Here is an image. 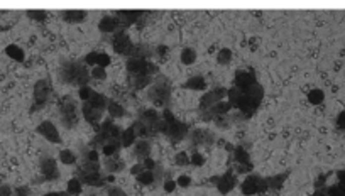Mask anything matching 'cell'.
I'll use <instances>...</instances> for the list:
<instances>
[{"label":"cell","instance_id":"63","mask_svg":"<svg viewBox=\"0 0 345 196\" xmlns=\"http://www.w3.org/2000/svg\"><path fill=\"white\" fill-rule=\"evenodd\" d=\"M166 52H168V48H166V46H159V48H158V54H159V56H164Z\"/></svg>","mask_w":345,"mask_h":196},{"label":"cell","instance_id":"58","mask_svg":"<svg viewBox=\"0 0 345 196\" xmlns=\"http://www.w3.org/2000/svg\"><path fill=\"white\" fill-rule=\"evenodd\" d=\"M337 127L345 130V112H340L339 117H337Z\"/></svg>","mask_w":345,"mask_h":196},{"label":"cell","instance_id":"42","mask_svg":"<svg viewBox=\"0 0 345 196\" xmlns=\"http://www.w3.org/2000/svg\"><path fill=\"white\" fill-rule=\"evenodd\" d=\"M26 15L31 20H34V22H44L48 19V12L44 10H27Z\"/></svg>","mask_w":345,"mask_h":196},{"label":"cell","instance_id":"37","mask_svg":"<svg viewBox=\"0 0 345 196\" xmlns=\"http://www.w3.org/2000/svg\"><path fill=\"white\" fill-rule=\"evenodd\" d=\"M179 59H181V63L184 64V66H191V64L196 61V51L193 48H184L181 51Z\"/></svg>","mask_w":345,"mask_h":196},{"label":"cell","instance_id":"1","mask_svg":"<svg viewBox=\"0 0 345 196\" xmlns=\"http://www.w3.org/2000/svg\"><path fill=\"white\" fill-rule=\"evenodd\" d=\"M90 78H92V75H90L88 66H86L83 61H66L59 68L61 83H68L73 85V87L81 88L88 85Z\"/></svg>","mask_w":345,"mask_h":196},{"label":"cell","instance_id":"51","mask_svg":"<svg viewBox=\"0 0 345 196\" xmlns=\"http://www.w3.org/2000/svg\"><path fill=\"white\" fill-rule=\"evenodd\" d=\"M161 118H163V120H166L168 122V124H171V122H174L176 120V117H174V113H172L171 112V110L170 108H164L163 110V113H161Z\"/></svg>","mask_w":345,"mask_h":196},{"label":"cell","instance_id":"30","mask_svg":"<svg viewBox=\"0 0 345 196\" xmlns=\"http://www.w3.org/2000/svg\"><path fill=\"white\" fill-rule=\"evenodd\" d=\"M120 141H109L107 144L102 146V154H104L105 157H112L115 156V154L120 152Z\"/></svg>","mask_w":345,"mask_h":196},{"label":"cell","instance_id":"29","mask_svg":"<svg viewBox=\"0 0 345 196\" xmlns=\"http://www.w3.org/2000/svg\"><path fill=\"white\" fill-rule=\"evenodd\" d=\"M153 54L151 49L147 46H132V49L129 51L127 58H137V59H149V56Z\"/></svg>","mask_w":345,"mask_h":196},{"label":"cell","instance_id":"17","mask_svg":"<svg viewBox=\"0 0 345 196\" xmlns=\"http://www.w3.org/2000/svg\"><path fill=\"white\" fill-rule=\"evenodd\" d=\"M137 118L141 122H144V124H147L149 127H153V129H156V125L161 122V115H159V112L156 108H142V110H139Z\"/></svg>","mask_w":345,"mask_h":196},{"label":"cell","instance_id":"7","mask_svg":"<svg viewBox=\"0 0 345 196\" xmlns=\"http://www.w3.org/2000/svg\"><path fill=\"white\" fill-rule=\"evenodd\" d=\"M190 137V142L193 147H198V146H212L215 142V132L212 129H193L190 130L188 134Z\"/></svg>","mask_w":345,"mask_h":196},{"label":"cell","instance_id":"50","mask_svg":"<svg viewBox=\"0 0 345 196\" xmlns=\"http://www.w3.org/2000/svg\"><path fill=\"white\" fill-rule=\"evenodd\" d=\"M107 196H127V193L118 186H110L109 191H107Z\"/></svg>","mask_w":345,"mask_h":196},{"label":"cell","instance_id":"43","mask_svg":"<svg viewBox=\"0 0 345 196\" xmlns=\"http://www.w3.org/2000/svg\"><path fill=\"white\" fill-rule=\"evenodd\" d=\"M174 164L179 166V167H184V166L191 164V162H190V154H188L186 150H181V152H178L174 156Z\"/></svg>","mask_w":345,"mask_h":196},{"label":"cell","instance_id":"59","mask_svg":"<svg viewBox=\"0 0 345 196\" xmlns=\"http://www.w3.org/2000/svg\"><path fill=\"white\" fill-rule=\"evenodd\" d=\"M337 178H339V188L345 190V171H337Z\"/></svg>","mask_w":345,"mask_h":196},{"label":"cell","instance_id":"31","mask_svg":"<svg viewBox=\"0 0 345 196\" xmlns=\"http://www.w3.org/2000/svg\"><path fill=\"white\" fill-rule=\"evenodd\" d=\"M107 112H109L110 118H122L125 115V108L122 107L118 101L115 100H110L109 101V107H107Z\"/></svg>","mask_w":345,"mask_h":196},{"label":"cell","instance_id":"8","mask_svg":"<svg viewBox=\"0 0 345 196\" xmlns=\"http://www.w3.org/2000/svg\"><path fill=\"white\" fill-rule=\"evenodd\" d=\"M225 97H227V88H217V90H212V92L203 93V97L200 98V112L212 108L215 103L225 100Z\"/></svg>","mask_w":345,"mask_h":196},{"label":"cell","instance_id":"60","mask_svg":"<svg viewBox=\"0 0 345 196\" xmlns=\"http://www.w3.org/2000/svg\"><path fill=\"white\" fill-rule=\"evenodd\" d=\"M29 193H31L29 186H19L17 190H15V195L17 196H29Z\"/></svg>","mask_w":345,"mask_h":196},{"label":"cell","instance_id":"9","mask_svg":"<svg viewBox=\"0 0 345 196\" xmlns=\"http://www.w3.org/2000/svg\"><path fill=\"white\" fill-rule=\"evenodd\" d=\"M36 132H38L39 136H43L48 142H51V144H61L59 130L56 129V125L53 124L51 120L41 122L38 127H36Z\"/></svg>","mask_w":345,"mask_h":196},{"label":"cell","instance_id":"19","mask_svg":"<svg viewBox=\"0 0 345 196\" xmlns=\"http://www.w3.org/2000/svg\"><path fill=\"white\" fill-rule=\"evenodd\" d=\"M104 167H105V173L117 174V173H122V171L125 169V162L118 157V154H115V156H112V157H105Z\"/></svg>","mask_w":345,"mask_h":196},{"label":"cell","instance_id":"38","mask_svg":"<svg viewBox=\"0 0 345 196\" xmlns=\"http://www.w3.org/2000/svg\"><path fill=\"white\" fill-rule=\"evenodd\" d=\"M135 179H137V183L139 185H142V186H151V185H154L156 183V178H154V171H142L141 174H137L135 176Z\"/></svg>","mask_w":345,"mask_h":196},{"label":"cell","instance_id":"2","mask_svg":"<svg viewBox=\"0 0 345 196\" xmlns=\"http://www.w3.org/2000/svg\"><path fill=\"white\" fill-rule=\"evenodd\" d=\"M147 98L151 103H154L156 107L166 108V105L171 101V85L164 76H159L158 80L153 81L149 88H147Z\"/></svg>","mask_w":345,"mask_h":196},{"label":"cell","instance_id":"13","mask_svg":"<svg viewBox=\"0 0 345 196\" xmlns=\"http://www.w3.org/2000/svg\"><path fill=\"white\" fill-rule=\"evenodd\" d=\"M144 15V12L141 10H120V12H115L114 17L117 19L118 26L120 27H127V26H132V24L139 22Z\"/></svg>","mask_w":345,"mask_h":196},{"label":"cell","instance_id":"20","mask_svg":"<svg viewBox=\"0 0 345 196\" xmlns=\"http://www.w3.org/2000/svg\"><path fill=\"white\" fill-rule=\"evenodd\" d=\"M118 22L117 19L114 17V15H105V17L100 19V22H98V31L102 32V34H112V32H117L118 29Z\"/></svg>","mask_w":345,"mask_h":196},{"label":"cell","instance_id":"47","mask_svg":"<svg viewBox=\"0 0 345 196\" xmlns=\"http://www.w3.org/2000/svg\"><path fill=\"white\" fill-rule=\"evenodd\" d=\"M97 59H98V52L97 51H92V52H88V54H86L85 58H83V63L86 64V66L95 68L97 66Z\"/></svg>","mask_w":345,"mask_h":196},{"label":"cell","instance_id":"24","mask_svg":"<svg viewBox=\"0 0 345 196\" xmlns=\"http://www.w3.org/2000/svg\"><path fill=\"white\" fill-rule=\"evenodd\" d=\"M183 88L184 90H193V92H205V90H207V81H205L203 76L195 75V76H191L190 80L184 81Z\"/></svg>","mask_w":345,"mask_h":196},{"label":"cell","instance_id":"45","mask_svg":"<svg viewBox=\"0 0 345 196\" xmlns=\"http://www.w3.org/2000/svg\"><path fill=\"white\" fill-rule=\"evenodd\" d=\"M93 95V90L86 85V87H81V88H78V97H80V100L81 101H88L90 100V97Z\"/></svg>","mask_w":345,"mask_h":196},{"label":"cell","instance_id":"26","mask_svg":"<svg viewBox=\"0 0 345 196\" xmlns=\"http://www.w3.org/2000/svg\"><path fill=\"white\" fill-rule=\"evenodd\" d=\"M63 19H64V22H68V24H80L86 19V12L85 10H66V12H63Z\"/></svg>","mask_w":345,"mask_h":196},{"label":"cell","instance_id":"57","mask_svg":"<svg viewBox=\"0 0 345 196\" xmlns=\"http://www.w3.org/2000/svg\"><path fill=\"white\" fill-rule=\"evenodd\" d=\"M142 171H146V169H144V166H142V162L134 164L132 167H130V174H132V176H137V174H141Z\"/></svg>","mask_w":345,"mask_h":196},{"label":"cell","instance_id":"21","mask_svg":"<svg viewBox=\"0 0 345 196\" xmlns=\"http://www.w3.org/2000/svg\"><path fill=\"white\" fill-rule=\"evenodd\" d=\"M81 113H83L85 120L88 122L90 125H97L98 122L102 120V115H104V112H100V110L90 107L88 103H83V107H81Z\"/></svg>","mask_w":345,"mask_h":196},{"label":"cell","instance_id":"35","mask_svg":"<svg viewBox=\"0 0 345 196\" xmlns=\"http://www.w3.org/2000/svg\"><path fill=\"white\" fill-rule=\"evenodd\" d=\"M135 141H137V136H135V132H134L132 127L122 130V137H120V144H122V147H132Z\"/></svg>","mask_w":345,"mask_h":196},{"label":"cell","instance_id":"23","mask_svg":"<svg viewBox=\"0 0 345 196\" xmlns=\"http://www.w3.org/2000/svg\"><path fill=\"white\" fill-rule=\"evenodd\" d=\"M109 98H107L104 93H98V92H93V95L90 97L88 101H83V103H88L90 107L100 110V112H105L107 107H109Z\"/></svg>","mask_w":345,"mask_h":196},{"label":"cell","instance_id":"15","mask_svg":"<svg viewBox=\"0 0 345 196\" xmlns=\"http://www.w3.org/2000/svg\"><path fill=\"white\" fill-rule=\"evenodd\" d=\"M254 83H257L254 73L244 71V69H237V71H235V78H233V87H235V88H239V90L244 92V90L252 87Z\"/></svg>","mask_w":345,"mask_h":196},{"label":"cell","instance_id":"4","mask_svg":"<svg viewBox=\"0 0 345 196\" xmlns=\"http://www.w3.org/2000/svg\"><path fill=\"white\" fill-rule=\"evenodd\" d=\"M125 69L129 75H141V73H144V75H149L153 78L159 73V68L154 63H151L149 59H137V58H127Z\"/></svg>","mask_w":345,"mask_h":196},{"label":"cell","instance_id":"12","mask_svg":"<svg viewBox=\"0 0 345 196\" xmlns=\"http://www.w3.org/2000/svg\"><path fill=\"white\" fill-rule=\"evenodd\" d=\"M132 41H130L129 34L124 31H118L115 32L114 39H112V48H114V52H117V54H124L127 56L129 54V51L132 49Z\"/></svg>","mask_w":345,"mask_h":196},{"label":"cell","instance_id":"5","mask_svg":"<svg viewBox=\"0 0 345 196\" xmlns=\"http://www.w3.org/2000/svg\"><path fill=\"white\" fill-rule=\"evenodd\" d=\"M49 95H51V87L46 80H39L36 81L34 85V92H32V107H31V113L38 112V110L44 108L49 100Z\"/></svg>","mask_w":345,"mask_h":196},{"label":"cell","instance_id":"25","mask_svg":"<svg viewBox=\"0 0 345 196\" xmlns=\"http://www.w3.org/2000/svg\"><path fill=\"white\" fill-rule=\"evenodd\" d=\"M288 176H289V171H285L283 174H274V176L264 178L266 186H268V190H281Z\"/></svg>","mask_w":345,"mask_h":196},{"label":"cell","instance_id":"10","mask_svg":"<svg viewBox=\"0 0 345 196\" xmlns=\"http://www.w3.org/2000/svg\"><path fill=\"white\" fill-rule=\"evenodd\" d=\"M39 169L43 174L44 181H56L59 178V169H58V162L53 157H41Z\"/></svg>","mask_w":345,"mask_h":196},{"label":"cell","instance_id":"27","mask_svg":"<svg viewBox=\"0 0 345 196\" xmlns=\"http://www.w3.org/2000/svg\"><path fill=\"white\" fill-rule=\"evenodd\" d=\"M97 173H102V167H100L98 162L85 161L83 164L78 167V176H86V174H97Z\"/></svg>","mask_w":345,"mask_h":196},{"label":"cell","instance_id":"44","mask_svg":"<svg viewBox=\"0 0 345 196\" xmlns=\"http://www.w3.org/2000/svg\"><path fill=\"white\" fill-rule=\"evenodd\" d=\"M110 64H112V59H110V56L107 54V52H98V59H97V66L100 68H109Z\"/></svg>","mask_w":345,"mask_h":196},{"label":"cell","instance_id":"33","mask_svg":"<svg viewBox=\"0 0 345 196\" xmlns=\"http://www.w3.org/2000/svg\"><path fill=\"white\" fill-rule=\"evenodd\" d=\"M5 54L9 56V58L19 61V63H22L24 59H26V54H24V49H20L19 46H15V44H9V46L5 48Z\"/></svg>","mask_w":345,"mask_h":196},{"label":"cell","instance_id":"32","mask_svg":"<svg viewBox=\"0 0 345 196\" xmlns=\"http://www.w3.org/2000/svg\"><path fill=\"white\" fill-rule=\"evenodd\" d=\"M208 110H210V112H212L213 115H215V118H217V117H222V115H227L230 110H232V105L229 103V100H227V101L222 100V101H219V103H215L212 108H208Z\"/></svg>","mask_w":345,"mask_h":196},{"label":"cell","instance_id":"40","mask_svg":"<svg viewBox=\"0 0 345 196\" xmlns=\"http://www.w3.org/2000/svg\"><path fill=\"white\" fill-rule=\"evenodd\" d=\"M59 161L63 162L64 166H73V164H76V156H75V152H73V150L64 149V150H61V152H59Z\"/></svg>","mask_w":345,"mask_h":196},{"label":"cell","instance_id":"34","mask_svg":"<svg viewBox=\"0 0 345 196\" xmlns=\"http://www.w3.org/2000/svg\"><path fill=\"white\" fill-rule=\"evenodd\" d=\"M81 191H83V183L80 181L78 178H71L66 185V193L71 196H80Z\"/></svg>","mask_w":345,"mask_h":196},{"label":"cell","instance_id":"14","mask_svg":"<svg viewBox=\"0 0 345 196\" xmlns=\"http://www.w3.org/2000/svg\"><path fill=\"white\" fill-rule=\"evenodd\" d=\"M215 186L220 195H229L230 191L237 186V178H235V174L232 173V169L227 171L225 174H222V176H219V181H217Z\"/></svg>","mask_w":345,"mask_h":196},{"label":"cell","instance_id":"55","mask_svg":"<svg viewBox=\"0 0 345 196\" xmlns=\"http://www.w3.org/2000/svg\"><path fill=\"white\" fill-rule=\"evenodd\" d=\"M158 162L154 161V159H151V157H146L142 161V166H144V169H147V171H154V167Z\"/></svg>","mask_w":345,"mask_h":196},{"label":"cell","instance_id":"28","mask_svg":"<svg viewBox=\"0 0 345 196\" xmlns=\"http://www.w3.org/2000/svg\"><path fill=\"white\" fill-rule=\"evenodd\" d=\"M244 93L249 98H252L254 101H257V103H261L262 98H264V88H262V85H259V83H254L250 88L244 90Z\"/></svg>","mask_w":345,"mask_h":196},{"label":"cell","instance_id":"62","mask_svg":"<svg viewBox=\"0 0 345 196\" xmlns=\"http://www.w3.org/2000/svg\"><path fill=\"white\" fill-rule=\"evenodd\" d=\"M44 196H69V195L64 193V191H51V193H46Z\"/></svg>","mask_w":345,"mask_h":196},{"label":"cell","instance_id":"22","mask_svg":"<svg viewBox=\"0 0 345 196\" xmlns=\"http://www.w3.org/2000/svg\"><path fill=\"white\" fill-rule=\"evenodd\" d=\"M130 127L134 129L135 136H137L139 139H149V137H153V136H156V134H158V132H156V129L149 127V125L144 124V122H141L139 118L134 122L132 125H130Z\"/></svg>","mask_w":345,"mask_h":196},{"label":"cell","instance_id":"48","mask_svg":"<svg viewBox=\"0 0 345 196\" xmlns=\"http://www.w3.org/2000/svg\"><path fill=\"white\" fill-rule=\"evenodd\" d=\"M90 75H92V78H95V80H105L107 78V69L100 68V66H95V68H92Z\"/></svg>","mask_w":345,"mask_h":196},{"label":"cell","instance_id":"16","mask_svg":"<svg viewBox=\"0 0 345 196\" xmlns=\"http://www.w3.org/2000/svg\"><path fill=\"white\" fill-rule=\"evenodd\" d=\"M153 81H154L153 76L144 75V73H141V75H129V78H127L129 87L135 90V92H141V90L149 88L151 85H153Z\"/></svg>","mask_w":345,"mask_h":196},{"label":"cell","instance_id":"6","mask_svg":"<svg viewBox=\"0 0 345 196\" xmlns=\"http://www.w3.org/2000/svg\"><path fill=\"white\" fill-rule=\"evenodd\" d=\"M240 190H242V195L254 196V195L268 191V186H266V181L262 176H259V174H249V176L242 181Z\"/></svg>","mask_w":345,"mask_h":196},{"label":"cell","instance_id":"49","mask_svg":"<svg viewBox=\"0 0 345 196\" xmlns=\"http://www.w3.org/2000/svg\"><path fill=\"white\" fill-rule=\"evenodd\" d=\"M250 171H254L252 162H247V164H237L235 166V173L237 174H249Z\"/></svg>","mask_w":345,"mask_h":196},{"label":"cell","instance_id":"36","mask_svg":"<svg viewBox=\"0 0 345 196\" xmlns=\"http://www.w3.org/2000/svg\"><path fill=\"white\" fill-rule=\"evenodd\" d=\"M233 159H235L237 164H247V162H250L249 152L242 146L233 147Z\"/></svg>","mask_w":345,"mask_h":196},{"label":"cell","instance_id":"3","mask_svg":"<svg viewBox=\"0 0 345 196\" xmlns=\"http://www.w3.org/2000/svg\"><path fill=\"white\" fill-rule=\"evenodd\" d=\"M59 120L64 125V129L68 130L78 127V122H80V117H78V103L73 97L66 95L59 100Z\"/></svg>","mask_w":345,"mask_h":196},{"label":"cell","instance_id":"53","mask_svg":"<svg viewBox=\"0 0 345 196\" xmlns=\"http://www.w3.org/2000/svg\"><path fill=\"white\" fill-rule=\"evenodd\" d=\"M176 186H178V183L174 181V179H166V181H164V191H166V193H172V191L176 190Z\"/></svg>","mask_w":345,"mask_h":196},{"label":"cell","instance_id":"61","mask_svg":"<svg viewBox=\"0 0 345 196\" xmlns=\"http://www.w3.org/2000/svg\"><path fill=\"white\" fill-rule=\"evenodd\" d=\"M313 196H327V186L318 188V190L315 191V195H313Z\"/></svg>","mask_w":345,"mask_h":196},{"label":"cell","instance_id":"54","mask_svg":"<svg viewBox=\"0 0 345 196\" xmlns=\"http://www.w3.org/2000/svg\"><path fill=\"white\" fill-rule=\"evenodd\" d=\"M85 161H90V162H98V152L95 149H90L85 152Z\"/></svg>","mask_w":345,"mask_h":196},{"label":"cell","instance_id":"39","mask_svg":"<svg viewBox=\"0 0 345 196\" xmlns=\"http://www.w3.org/2000/svg\"><path fill=\"white\" fill-rule=\"evenodd\" d=\"M323 100H325V93H323V90L315 88L308 93V101H310L311 105H320V103H323Z\"/></svg>","mask_w":345,"mask_h":196},{"label":"cell","instance_id":"56","mask_svg":"<svg viewBox=\"0 0 345 196\" xmlns=\"http://www.w3.org/2000/svg\"><path fill=\"white\" fill-rule=\"evenodd\" d=\"M14 190L9 185H0V196H12Z\"/></svg>","mask_w":345,"mask_h":196},{"label":"cell","instance_id":"18","mask_svg":"<svg viewBox=\"0 0 345 196\" xmlns=\"http://www.w3.org/2000/svg\"><path fill=\"white\" fill-rule=\"evenodd\" d=\"M151 142L147 139H139V141L134 142V156L139 159V161H144L146 157L151 156Z\"/></svg>","mask_w":345,"mask_h":196},{"label":"cell","instance_id":"52","mask_svg":"<svg viewBox=\"0 0 345 196\" xmlns=\"http://www.w3.org/2000/svg\"><path fill=\"white\" fill-rule=\"evenodd\" d=\"M176 183H178V186H181V188H188V186H191V178L186 176V174H181V176L176 179Z\"/></svg>","mask_w":345,"mask_h":196},{"label":"cell","instance_id":"11","mask_svg":"<svg viewBox=\"0 0 345 196\" xmlns=\"http://www.w3.org/2000/svg\"><path fill=\"white\" fill-rule=\"evenodd\" d=\"M190 134V125L184 124V122H179V120H174L168 125V132H166V137L170 139L171 142H181L184 137Z\"/></svg>","mask_w":345,"mask_h":196},{"label":"cell","instance_id":"41","mask_svg":"<svg viewBox=\"0 0 345 196\" xmlns=\"http://www.w3.org/2000/svg\"><path fill=\"white\" fill-rule=\"evenodd\" d=\"M232 61V49L229 48H222L217 54V63L219 64H229Z\"/></svg>","mask_w":345,"mask_h":196},{"label":"cell","instance_id":"46","mask_svg":"<svg viewBox=\"0 0 345 196\" xmlns=\"http://www.w3.org/2000/svg\"><path fill=\"white\" fill-rule=\"evenodd\" d=\"M190 162H191L193 166H196V167L203 166L205 164V156H203V154H200L198 150H195V152H193L191 156H190Z\"/></svg>","mask_w":345,"mask_h":196}]
</instances>
